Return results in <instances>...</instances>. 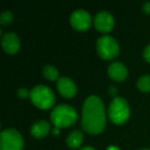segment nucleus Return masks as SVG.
Masks as SVG:
<instances>
[{
  "instance_id": "13",
  "label": "nucleus",
  "mask_w": 150,
  "mask_h": 150,
  "mask_svg": "<svg viewBox=\"0 0 150 150\" xmlns=\"http://www.w3.org/2000/svg\"><path fill=\"white\" fill-rule=\"evenodd\" d=\"M82 140H83V135H82V132L79 129H74L72 131L67 137V145L70 148H78L82 143Z\"/></svg>"
},
{
  "instance_id": "7",
  "label": "nucleus",
  "mask_w": 150,
  "mask_h": 150,
  "mask_svg": "<svg viewBox=\"0 0 150 150\" xmlns=\"http://www.w3.org/2000/svg\"><path fill=\"white\" fill-rule=\"evenodd\" d=\"M70 22L73 28H75L76 30L83 31V30H86L91 26L92 19H91L90 13L86 11L76 9V11H74L71 13Z\"/></svg>"
},
{
  "instance_id": "14",
  "label": "nucleus",
  "mask_w": 150,
  "mask_h": 150,
  "mask_svg": "<svg viewBox=\"0 0 150 150\" xmlns=\"http://www.w3.org/2000/svg\"><path fill=\"white\" fill-rule=\"evenodd\" d=\"M43 75L48 80H57L59 77V71L52 65H46L43 68Z\"/></svg>"
},
{
  "instance_id": "22",
  "label": "nucleus",
  "mask_w": 150,
  "mask_h": 150,
  "mask_svg": "<svg viewBox=\"0 0 150 150\" xmlns=\"http://www.w3.org/2000/svg\"><path fill=\"white\" fill-rule=\"evenodd\" d=\"M54 135H57V134H59V127H54Z\"/></svg>"
},
{
  "instance_id": "4",
  "label": "nucleus",
  "mask_w": 150,
  "mask_h": 150,
  "mask_svg": "<svg viewBox=\"0 0 150 150\" xmlns=\"http://www.w3.org/2000/svg\"><path fill=\"white\" fill-rule=\"evenodd\" d=\"M108 115L112 122L116 125L123 123L129 118V108L127 102L120 97L114 98L109 106Z\"/></svg>"
},
{
  "instance_id": "8",
  "label": "nucleus",
  "mask_w": 150,
  "mask_h": 150,
  "mask_svg": "<svg viewBox=\"0 0 150 150\" xmlns=\"http://www.w3.org/2000/svg\"><path fill=\"white\" fill-rule=\"evenodd\" d=\"M95 26L101 32H109L114 26V19L108 11H100L95 17Z\"/></svg>"
},
{
  "instance_id": "6",
  "label": "nucleus",
  "mask_w": 150,
  "mask_h": 150,
  "mask_svg": "<svg viewBox=\"0 0 150 150\" xmlns=\"http://www.w3.org/2000/svg\"><path fill=\"white\" fill-rule=\"evenodd\" d=\"M97 50L101 58L110 60L118 54L119 46L112 36L104 35L97 40Z\"/></svg>"
},
{
  "instance_id": "17",
  "label": "nucleus",
  "mask_w": 150,
  "mask_h": 150,
  "mask_svg": "<svg viewBox=\"0 0 150 150\" xmlns=\"http://www.w3.org/2000/svg\"><path fill=\"white\" fill-rule=\"evenodd\" d=\"M18 96H19L21 99H24V98H26V97H28V96L30 97V92L27 90V88H20V90L18 91Z\"/></svg>"
},
{
  "instance_id": "15",
  "label": "nucleus",
  "mask_w": 150,
  "mask_h": 150,
  "mask_svg": "<svg viewBox=\"0 0 150 150\" xmlns=\"http://www.w3.org/2000/svg\"><path fill=\"white\" fill-rule=\"evenodd\" d=\"M137 86L142 92H150V75H143L138 79Z\"/></svg>"
},
{
  "instance_id": "18",
  "label": "nucleus",
  "mask_w": 150,
  "mask_h": 150,
  "mask_svg": "<svg viewBox=\"0 0 150 150\" xmlns=\"http://www.w3.org/2000/svg\"><path fill=\"white\" fill-rule=\"evenodd\" d=\"M143 56H144V59H145L147 62H150V44H148V45L144 48Z\"/></svg>"
},
{
  "instance_id": "10",
  "label": "nucleus",
  "mask_w": 150,
  "mask_h": 150,
  "mask_svg": "<svg viewBox=\"0 0 150 150\" xmlns=\"http://www.w3.org/2000/svg\"><path fill=\"white\" fill-rule=\"evenodd\" d=\"M20 42L19 37L17 34L13 33V32H7L3 35L2 37V46L3 50L8 54H15L20 50Z\"/></svg>"
},
{
  "instance_id": "19",
  "label": "nucleus",
  "mask_w": 150,
  "mask_h": 150,
  "mask_svg": "<svg viewBox=\"0 0 150 150\" xmlns=\"http://www.w3.org/2000/svg\"><path fill=\"white\" fill-rule=\"evenodd\" d=\"M143 11L146 13H150V1H147L143 4Z\"/></svg>"
},
{
  "instance_id": "5",
  "label": "nucleus",
  "mask_w": 150,
  "mask_h": 150,
  "mask_svg": "<svg viewBox=\"0 0 150 150\" xmlns=\"http://www.w3.org/2000/svg\"><path fill=\"white\" fill-rule=\"evenodd\" d=\"M23 146V137L17 129H6L1 133L0 150H22Z\"/></svg>"
},
{
  "instance_id": "9",
  "label": "nucleus",
  "mask_w": 150,
  "mask_h": 150,
  "mask_svg": "<svg viewBox=\"0 0 150 150\" xmlns=\"http://www.w3.org/2000/svg\"><path fill=\"white\" fill-rule=\"evenodd\" d=\"M57 88H58L59 93L62 96L66 97V98H72L75 94H76V86H75L74 81L71 80L68 77H61L58 79L57 82Z\"/></svg>"
},
{
  "instance_id": "1",
  "label": "nucleus",
  "mask_w": 150,
  "mask_h": 150,
  "mask_svg": "<svg viewBox=\"0 0 150 150\" xmlns=\"http://www.w3.org/2000/svg\"><path fill=\"white\" fill-rule=\"evenodd\" d=\"M82 127L90 134H99L105 129L106 114L103 101L97 96H90L82 107Z\"/></svg>"
},
{
  "instance_id": "23",
  "label": "nucleus",
  "mask_w": 150,
  "mask_h": 150,
  "mask_svg": "<svg viewBox=\"0 0 150 150\" xmlns=\"http://www.w3.org/2000/svg\"><path fill=\"white\" fill-rule=\"evenodd\" d=\"M142 150H149V149H142Z\"/></svg>"
},
{
  "instance_id": "20",
  "label": "nucleus",
  "mask_w": 150,
  "mask_h": 150,
  "mask_svg": "<svg viewBox=\"0 0 150 150\" xmlns=\"http://www.w3.org/2000/svg\"><path fill=\"white\" fill-rule=\"evenodd\" d=\"M107 150H119V149L116 146H109V147L107 148Z\"/></svg>"
},
{
  "instance_id": "12",
  "label": "nucleus",
  "mask_w": 150,
  "mask_h": 150,
  "mask_svg": "<svg viewBox=\"0 0 150 150\" xmlns=\"http://www.w3.org/2000/svg\"><path fill=\"white\" fill-rule=\"evenodd\" d=\"M50 129V125L47 121L39 120L35 122L31 127V134L35 138H42L48 134Z\"/></svg>"
},
{
  "instance_id": "11",
  "label": "nucleus",
  "mask_w": 150,
  "mask_h": 150,
  "mask_svg": "<svg viewBox=\"0 0 150 150\" xmlns=\"http://www.w3.org/2000/svg\"><path fill=\"white\" fill-rule=\"evenodd\" d=\"M108 74L114 80L121 81L127 76V69L122 63L113 62L108 67Z\"/></svg>"
},
{
  "instance_id": "2",
  "label": "nucleus",
  "mask_w": 150,
  "mask_h": 150,
  "mask_svg": "<svg viewBox=\"0 0 150 150\" xmlns=\"http://www.w3.org/2000/svg\"><path fill=\"white\" fill-rule=\"evenodd\" d=\"M50 119L57 127H70L77 119V113L70 105L61 104L52 109Z\"/></svg>"
},
{
  "instance_id": "3",
  "label": "nucleus",
  "mask_w": 150,
  "mask_h": 150,
  "mask_svg": "<svg viewBox=\"0 0 150 150\" xmlns=\"http://www.w3.org/2000/svg\"><path fill=\"white\" fill-rule=\"evenodd\" d=\"M30 99L35 106L40 109H47L54 103V94L45 86H36L30 91Z\"/></svg>"
},
{
  "instance_id": "21",
  "label": "nucleus",
  "mask_w": 150,
  "mask_h": 150,
  "mask_svg": "<svg viewBox=\"0 0 150 150\" xmlns=\"http://www.w3.org/2000/svg\"><path fill=\"white\" fill-rule=\"evenodd\" d=\"M80 150H95L93 147H84V148H82V149H80Z\"/></svg>"
},
{
  "instance_id": "16",
  "label": "nucleus",
  "mask_w": 150,
  "mask_h": 150,
  "mask_svg": "<svg viewBox=\"0 0 150 150\" xmlns=\"http://www.w3.org/2000/svg\"><path fill=\"white\" fill-rule=\"evenodd\" d=\"M13 20V15L9 11H2V13L0 16V23H1V25H4V26L8 25L9 23H11Z\"/></svg>"
}]
</instances>
